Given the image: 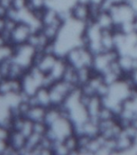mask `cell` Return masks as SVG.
<instances>
[{"label":"cell","mask_w":137,"mask_h":155,"mask_svg":"<svg viewBox=\"0 0 137 155\" xmlns=\"http://www.w3.org/2000/svg\"><path fill=\"white\" fill-rule=\"evenodd\" d=\"M103 106V99L101 97L97 94L92 96L86 107L90 117H97L98 118V115H99V111Z\"/></svg>","instance_id":"2"},{"label":"cell","mask_w":137,"mask_h":155,"mask_svg":"<svg viewBox=\"0 0 137 155\" xmlns=\"http://www.w3.org/2000/svg\"><path fill=\"white\" fill-rule=\"evenodd\" d=\"M112 3H121V2H125V0H110Z\"/></svg>","instance_id":"3"},{"label":"cell","mask_w":137,"mask_h":155,"mask_svg":"<svg viewBox=\"0 0 137 155\" xmlns=\"http://www.w3.org/2000/svg\"><path fill=\"white\" fill-rule=\"evenodd\" d=\"M70 11H71L72 18H73L74 19H77L78 21L86 23L88 20L91 19V18H90V5L76 2L71 7Z\"/></svg>","instance_id":"1"}]
</instances>
